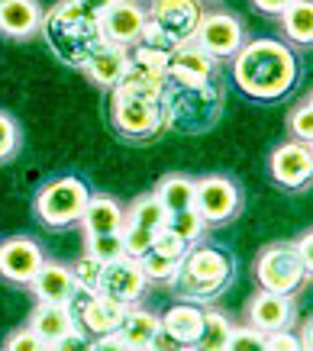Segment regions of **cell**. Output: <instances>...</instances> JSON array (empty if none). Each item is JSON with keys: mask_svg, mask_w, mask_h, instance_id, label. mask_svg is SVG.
Returning a JSON list of instances; mask_svg holds the SVG:
<instances>
[{"mask_svg": "<svg viewBox=\"0 0 313 351\" xmlns=\"http://www.w3.org/2000/svg\"><path fill=\"white\" fill-rule=\"evenodd\" d=\"M159 100H162L165 132L178 129L184 136H200L223 117V84H216V77L200 87L165 84Z\"/></svg>", "mask_w": 313, "mask_h": 351, "instance_id": "obj_4", "label": "cell"}, {"mask_svg": "<svg viewBox=\"0 0 313 351\" xmlns=\"http://www.w3.org/2000/svg\"><path fill=\"white\" fill-rule=\"evenodd\" d=\"M16 152H20V126L10 113L0 110V165L16 158Z\"/></svg>", "mask_w": 313, "mask_h": 351, "instance_id": "obj_36", "label": "cell"}, {"mask_svg": "<svg viewBox=\"0 0 313 351\" xmlns=\"http://www.w3.org/2000/svg\"><path fill=\"white\" fill-rule=\"evenodd\" d=\"M126 52L130 58H126V68H123L117 87L139 97H162L165 84H168L165 81V52H155L142 43L130 45Z\"/></svg>", "mask_w": 313, "mask_h": 351, "instance_id": "obj_12", "label": "cell"}, {"mask_svg": "<svg viewBox=\"0 0 313 351\" xmlns=\"http://www.w3.org/2000/svg\"><path fill=\"white\" fill-rule=\"evenodd\" d=\"M229 332H233V322L220 309H204V322H200L194 348L197 351H227Z\"/></svg>", "mask_w": 313, "mask_h": 351, "instance_id": "obj_29", "label": "cell"}, {"mask_svg": "<svg viewBox=\"0 0 313 351\" xmlns=\"http://www.w3.org/2000/svg\"><path fill=\"white\" fill-rule=\"evenodd\" d=\"M191 43L200 45L213 62H223V58H233V55L239 52V45L246 43V29H242V23H239L236 13L204 10Z\"/></svg>", "mask_w": 313, "mask_h": 351, "instance_id": "obj_11", "label": "cell"}, {"mask_svg": "<svg viewBox=\"0 0 313 351\" xmlns=\"http://www.w3.org/2000/svg\"><path fill=\"white\" fill-rule=\"evenodd\" d=\"M294 245H297V252H301V258H303V261H307V265L313 267V232H310V229H307V232H303V235H301V239H297V242H294Z\"/></svg>", "mask_w": 313, "mask_h": 351, "instance_id": "obj_44", "label": "cell"}, {"mask_svg": "<svg viewBox=\"0 0 313 351\" xmlns=\"http://www.w3.org/2000/svg\"><path fill=\"white\" fill-rule=\"evenodd\" d=\"M255 3V10H262V13H268V16H278L281 10H288L294 0H252Z\"/></svg>", "mask_w": 313, "mask_h": 351, "instance_id": "obj_43", "label": "cell"}, {"mask_svg": "<svg viewBox=\"0 0 313 351\" xmlns=\"http://www.w3.org/2000/svg\"><path fill=\"white\" fill-rule=\"evenodd\" d=\"M100 297H110L117 303H139L149 290V280L142 274L139 267V258H130V255H119L113 261H104L100 265V274H97V284H94Z\"/></svg>", "mask_w": 313, "mask_h": 351, "instance_id": "obj_13", "label": "cell"}, {"mask_svg": "<svg viewBox=\"0 0 313 351\" xmlns=\"http://www.w3.org/2000/svg\"><path fill=\"white\" fill-rule=\"evenodd\" d=\"M216 77V62L194 43H184L165 55V81L178 87H200Z\"/></svg>", "mask_w": 313, "mask_h": 351, "instance_id": "obj_15", "label": "cell"}, {"mask_svg": "<svg viewBox=\"0 0 313 351\" xmlns=\"http://www.w3.org/2000/svg\"><path fill=\"white\" fill-rule=\"evenodd\" d=\"M152 252H159V255L172 258V261H181V255L187 252V242H184L181 235H174L168 226H162L159 232L152 235Z\"/></svg>", "mask_w": 313, "mask_h": 351, "instance_id": "obj_37", "label": "cell"}, {"mask_svg": "<svg viewBox=\"0 0 313 351\" xmlns=\"http://www.w3.org/2000/svg\"><path fill=\"white\" fill-rule=\"evenodd\" d=\"M146 26V7L139 0H113L107 10H100V29L107 43H117L123 49L139 43Z\"/></svg>", "mask_w": 313, "mask_h": 351, "instance_id": "obj_17", "label": "cell"}, {"mask_svg": "<svg viewBox=\"0 0 313 351\" xmlns=\"http://www.w3.org/2000/svg\"><path fill=\"white\" fill-rule=\"evenodd\" d=\"M288 132L297 142H310L313 145V97L307 94L303 100H297V107H291L288 113Z\"/></svg>", "mask_w": 313, "mask_h": 351, "instance_id": "obj_31", "label": "cell"}, {"mask_svg": "<svg viewBox=\"0 0 313 351\" xmlns=\"http://www.w3.org/2000/svg\"><path fill=\"white\" fill-rule=\"evenodd\" d=\"M281 29H284V39L294 45H303L310 49L313 43V0H294L288 10L278 13Z\"/></svg>", "mask_w": 313, "mask_h": 351, "instance_id": "obj_26", "label": "cell"}, {"mask_svg": "<svg viewBox=\"0 0 313 351\" xmlns=\"http://www.w3.org/2000/svg\"><path fill=\"white\" fill-rule=\"evenodd\" d=\"M233 274H236L233 255H227L216 245L194 242V245H187V252L181 255L178 271H174L168 287L178 297L191 300V303H207V300H216L229 287Z\"/></svg>", "mask_w": 313, "mask_h": 351, "instance_id": "obj_3", "label": "cell"}, {"mask_svg": "<svg viewBox=\"0 0 313 351\" xmlns=\"http://www.w3.org/2000/svg\"><path fill=\"white\" fill-rule=\"evenodd\" d=\"M139 267L149 284H172L174 271H178V261L159 255V252H146V255L139 258Z\"/></svg>", "mask_w": 313, "mask_h": 351, "instance_id": "obj_32", "label": "cell"}, {"mask_svg": "<svg viewBox=\"0 0 313 351\" xmlns=\"http://www.w3.org/2000/svg\"><path fill=\"white\" fill-rule=\"evenodd\" d=\"M152 235H155V232H149V229H142V226L126 223V219H123V226H119V239H123V255L142 258L146 252H152Z\"/></svg>", "mask_w": 313, "mask_h": 351, "instance_id": "obj_33", "label": "cell"}, {"mask_svg": "<svg viewBox=\"0 0 313 351\" xmlns=\"http://www.w3.org/2000/svg\"><path fill=\"white\" fill-rule=\"evenodd\" d=\"M227 351H265V332L255 326H233Z\"/></svg>", "mask_w": 313, "mask_h": 351, "instance_id": "obj_35", "label": "cell"}, {"mask_svg": "<svg viewBox=\"0 0 313 351\" xmlns=\"http://www.w3.org/2000/svg\"><path fill=\"white\" fill-rule=\"evenodd\" d=\"M36 300L39 303H68V297L75 293V277H71V267L58 265V261H43V267L33 274L30 280Z\"/></svg>", "mask_w": 313, "mask_h": 351, "instance_id": "obj_20", "label": "cell"}, {"mask_svg": "<svg viewBox=\"0 0 313 351\" xmlns=\"http://www.w3.org/2000/svg\"><path fill=\"white\" fill-rule=\"evenodd\" d=\"M152 348L155 351H184V345L174 335H168V332L159 326V332H155V339H152Z\"/></svg>", "mask_w": 313, "mask_h": 351, "instance_id": "obj_42", "label": "cell"}, {"mask_svg": "<svg viewBox=\"0 0 313 351\" xmlns=\"http://www.w3.org/2000/svg\"><path fill=\"white\" fill-rule=\"evenodd\" d=\"M30 329L52 348L65 332L75 329V319H71V313H68L65 303H39V306L33 309V316H30Z\"/></svg>", "mask_w": 313, "mask_h": 351, "instance_id": "obj_25", "label": "cell"}, {"mask_svg": "<svg viewBox=\"0 0 313 351\" xmlns=\"http://www.w3.org/2000/svg\"><path fill=\"white\" fill-rule=\"evenodd\" d=\"M165 226L172 229L174 235H181L187 245H194V242H200L204 239V229H207V223L197 216V210L194 206H187V210H174V213H168V219H165Z\"/></svg>", "mask_w": 313, "mask_h": 351, "instance_id": "obj_30", "label": "cell"}, {"mask_svg": "<svg viewBox=\"0 0 313 351\" xmlns=\"http://www.w3.org/2000/svg\"><path fill=\"white\" fill-rule=\"evenodd\" d=\"M265 351H301V341L291 335V329H281L265 335Z\"/></svg>", "mask_w": 313, "mask_h": 351, "instance_id": "obj_40", "label": "cell"}, {"mask_svg": "<svg viewBox=\"0 0 313 351\" xmlns=\"http://www.w3.org/2000/svg\"><path fill=\"white\" fill-rule=\"evenodd\" d=\"M43 13L39 0H0V32L7 39H30L39 32Z\"/></svg>", "mask_w": 313, "mask_h": 351, "instance_id": "obj_19", "label": "cell"}, {"mask_svg": "<svg viewBox=\"0 0 313 351\" xmlns=\"http://www.w3.org/2000/svg\"><path fill=\"white\" fill-rule=\"evenodd\" d=\"M297 319L294 293H271V290H255V297L248 300V326L262 329L265 335L281 329H291Z\"/></svg>", "mask_w": 313, "mask_h": 351, "instance_id": "obj_18", "label": "cell"}, {"mask_svg": "<svg viewBox=\"0 0 313 351\" xmlns=\"http://www.w3.org/2000/svg\"><path fill=\"white\" fill-rule=\"evenodd\" d=\"M255 280L262 290L271 293H297L303 280H310L313 267L307 265L294 242H271L255 258Z\"/></svg>", "mask_w": 313, "mask_h": 351, "instance_id": "obj_7", "label": "cell"}, {"mask_svg": "<svg viewBox=\"0 0 313 351\" xmlns=\"http://www.w3.org/2000/svg\"><path fill=\"white\" fill-rule=\"evenodd\" d=\"M87 345H91V341H87L84 332H81V329H71V332H65L62 339L55 341L52 348L55 351H81V348H87Z\"/></svg>", "mask_w": 313, "mask_h": 351, "instance_id": "obj_41", "label": "cell"}, {"mask_svg": "<svg viewBox=\"0 0 313 351\" xmlns=\"http://www.w3.org/2000/svg\"><path fill=\"white\" fill-rule=\"evenodd\" d=\"M110 123L117 129V136L126 142H152V138L165 136L162 100L113 87L110 90Z\"/></svg>", "mask_w": 313, "mask_h": 351, "instance_id": "obj_6", "label": "cell"}, {"mask_svg": "<svg viewBox=\"0 0 313 351\" xmlns=\"http://www.w3.org/2000/svg\"><path fill=\"white\" fill-rule=\"evenodd\" d=\"M200 13H204V0H152L146 7V26L139 43L168 55L172 49L194 39Z\"/></svg>", "mask_w": 313, "mask_h": 351, "instance_id": "obj_5", "label": "cell"}, {"mask_svg": "<svg viewBox=\"0 0 313 351\" xmlns=\"http://www.w3.org/2000/svg\"><path fill=\"white\" fill-rule=\"evenodd\" d=\"M155 197L162 200L168 213L187 210L194 203V178L191 174H165L162 181L155 184Z\"/></svg>", "mask_w": 313, "mask_h": 351, "instance_id": "obj_27", "label": "cell"}, {"mask_svg": "<svg viewBox=\"0 0 313 351\" xmlns=\"http://www.w3.org/2000/svg\"><path fill=\"white\" fill-rule=\"evenodd\" d=\"M3 348L7 351H49V345H45L30 326H23V329H13L10 335L3 339Z\"/></svg>", "mask_w": 313, "mask_h": 351, "instance_id": "obj_38", "label": "cell"}, {"mask_svg": "<svg viewBox=\"0 0 313 351\" xmlns=\"http://www.w3.org/2000/svg\"><path fill=\"white\" fill-rule=\"evenodd\" d=\"M81 7H87V10H94V13H100V10H107L113 0H78Z\"/></svg>", "mask_w": 313, "mask_h": 351, "instance_id": "obj_45", "label": "cell"}, {"mask_svg": "<svg viewBox=\"0 0 313 351\" xmlns=\"http://www.w3.org/2000/svg\"><path fill=\"white\" fill-rule=\"evenodd\" d=\"M126 58H130V52H126L123 45L104 43L97 52L84 62V68H81V71L87 75V81H94L97 87L113 90V87H117V81H119V75H123V68H126Z\"/></svg>", "mask_w": 313, "mask_h": 351, "instance_id": "obj_21", "label": "cell"}, {"mask_svg": "<svg viewBox=\"0 0 313 351\" xmlns=\"http://www.w3.org/2000/svg\"><path fill=\"white\" fill-rule=\"evenodd\" d=\"M159 326H162V322H159V313H152V309L132 303V306H126V316L119 322L117 335L123 339L126 351H149Z\"/></svg>", "mask_w": 313, "mask_h": 351, "instance_id": "obj_23", "label": "cell"}, {"mask_svg": "<svg viewBox=\"0 0 313 351\" xmlns=\"http://www.w3.org/2000/svg\"><path fill=\"white\" fill-rule=\"evenodd\" d=\"M84 252L94 255L97 261H113V258L123 255V239H119V232L84 235Z\"/></svg>", "mask_w": 313, "mask_h": 351, "instance_id": "obj_34", "label": "cell"}, {"mask_svg": "<svg viewBox=\"0 0 313 351\" xmlns=\"http://www.w3.org/2000/svg\"><path fill=\"white\" fill-rule=\"evenodd\" d=\"M39 32L55 58L71 68H84L87 58L107 43L100 29V13L81 7L78 0H58L52 10L43 13Z\"/></svg>", "mask_w": 313, "mask_h": 351, "instance_id": "obj_2", "label": "cell"}, {"mask_svg": "<svg viewBox=\"0 0 313 351\" xmlns=\"http://www.w3.org/2000/svg\"><path fill=\"white\" fill-rule=\"evenodd\" d=\"M87 197H91V191H87V184L81 178H75V174L55 178L36 193V216L49 229H68V226H75L81 219Z\"/></svg>", "mask_w": 313, "mask_h": 351, "instance_id": "obj_8", "label": "cell"}, {"mask_svg": "<svg viewBox=\"0 0 313 351\" xmlns=\"http://www.w3.org/2000/svg\"><path fill=\"white\" fill-rule=\"evenodd\" d=\"M68 313L75 319V329H81L87 339H100L119 329V322L126 316V303H117L110 297H100L97 290L75 287V293L68 297Z\"/></svg>", "mask_w": 313, "mask_h": 351, "instance_id": "obj_9", "label": "cell"}, {"mask_svg": "<svg viewBox=\"0 0 313 351\" xmlns=\"http://www.w3.org/2000/svg\"><path fill=\"white\" fill-rule=\"evenodd\" d=\"M78 223H81L84 235L119 232V226H123V203L117 197H110V193H91Z\"/></svg>", "mask_w": 313, "mask_h": 351, "instance_id": "obj_22", "label": "cell"}, {"mask_svg": "<svg viewBox=\"0 0 313 351\" xmlns=\"http://www.w3.org/2000/svg\"><path fill=\"white\" fill-rule=\"evenodd\" d=\"M271 178L284 191H301L313 178V145L310 142H281L278 149L271 152Z\"/></svg>", "mask_w": 313, "mask_h": 351, "instance_id": "obj_14", "label": "cell"}, {"mask_svg": "<svg viewBox=\"0 0 313 351\" xmlns=\"http://www.w3.org/2000/svg\"><path fill=\"white\" fill-rule=\"evenodd\" d=\"M43 261H45V252L36 239L10 235V239L0 242V277L16 284V287H30V280L43 267Z\"/></svg>", "mask_w": 313, "mask_h": 351, "instance_id": "obj_16", "label": "cell"}, {"mask_svg": "<svg viewBox=\"0 0 313 351\" xmlns=\"http://www.w3.org/2000/svg\"><path fill=\"white\" fill-rule=\"evenodd\" d=\"M123 219L142 226V229H149V232H159L165 226V219H168V210H165L162 200L155 197V191H149V193H142V197H136V200L123 210Z\"/></svg>", "mask_w": 313, "mask_h": 351, "instance_id": "obj_28", "label": "cell"}, {"mask_svg": "<svg viewBox=\"0 0 313 351\" xmlns=\"http://www.w3.org/2000/svg\"><path fill=\"white\" fill-rule=\"evenodd\" d=\"M191 206L207 226H223L229 219H236L242 210V191L227 174L194 178V203Z\"/></svg>", "mask_w": 313, "mask_h": 351, "instance_id": "obj_10", "label": "cell"}, {"mask_svg": "<svg viewBox=\"0 0 313 351\" xmlns=\"http://www.w3.org/2000/svg\"><path fill=\"white\" fill-rule=\"evenodd\" d=\"M159 322H162V329L168 335H174V339L181 341L184 348H194L200 322H204V309L194 306L191 300L187 303H174V306L165 309V316H159Z\"/></svg>", "mask_w": 313, "mask_h": 351, "instance_id": "obj_24", "label": "cell"}, {"mask_svg": "<svg viewBox=\"0 0 313 351\" xmlns=\"http://www.w3.org/2000/svg\"><path fill=\"white\" fill-rule=\"evenodd\" d=\"M301 64L288 43L252 39L233 55V84L252 100H281L297 84Z\"/></svg>", "mask_w": 313, "mask_h": 351, "instance_id": "obj_1", "label": "cell"}, {"mask_svg": "<svg viewBox=\"0 0 313 351\" xmlns=\"http://www.w3.org/2000/svg\"><path fill=\"white\" fill-rule=\"evenodd\" d=\"M100 265H104V261H97V258L87 255V252L78 258L75 265H71V277H75L78 287L94 290V284H97V274H100Z\"/></svg>", "mask_w": 313, "mask_h": 351, "instance_id": "obj_39", "label": "cell"}]
</instances>
